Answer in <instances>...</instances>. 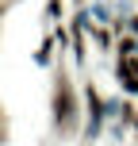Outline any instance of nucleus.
Segmentation results:
<instances>
[{
  "mask_svg": "<svg viewBox=\"0 0 138 146\" xmlns=\"http://www.w3.org/2000/svg\"><path fill=\"white\" fill-rule=\"evenodd\" d=\"M119 81H123L131 92H138V58H131V54H127V58L119 62Z\"/></svg>",
  "mask_w": 138,
  "mask_h": 146,
  "instance_id": "obj_2",
  "label": "nucleus"
},
{
  "mask_svg": "<svg viewBox=\"0 0 138 146\" xmlns=\"http://www.w3.org/2000/svg\"><path fill=\"white\" fill-rule=\"evenodd\" d=\"M58 127H69V119H73V92H69V81L61 77L58 81Z\"/></svg>",
  "mask_w": 138,
  "mask_h": 146,
  "instance_id": "obj_1",
  "label": "nucleus"
},
{
  "mask_svg": "<svg viewBox=\"0 0 138 146\" xmlns=\"http://www.w3.org/2000/svg\"><path fill=\"white\" fill-rule=\"evenodd\" d=\"M0 12H4V4H0Z\"/></svg>",
  "mask_w": 138,
  "mask_h": 146,
  "instance_id": "obj_3",
  "label": "nucleus"
}]
</instances>
